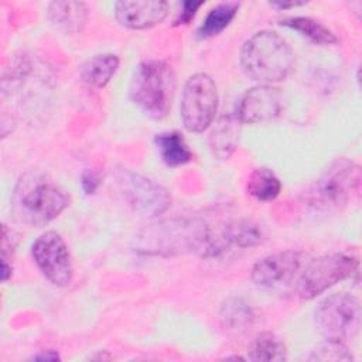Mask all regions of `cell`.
Wrapping results in <instances>:
<instances>
[{
	"mask_svg": "<svg viewBox=\"0 0 362 362\" xmlns=\"http://www.w3.org/2000/svg\"><path fill=\"white\" fill-rule=\"evenodd\" d=\"M209 226L198 218H170L143 228L133 239L136 252L148 256L202 255Z\"/></svg>",
	"mask_w": 362,
	"mask_h": 362,
	"instance_id": "cell-1",
	"label": "cell"
},
{
	"mask_svg": "<svg viewBox=\"0 0 362 362\" xmlns=\"http://www.w3.org/2000/svg\"><path fill=\"white\" fill-rule=\"evenodd\" d=\"M69 205L68 194L48 175L40 171L23 174L11 195L14 218L28 226H44Z\"/></svg>",
	"mask_w": 362,
	"mask_h": 362,
	"instance_id": "cell-2",
	"label": "cell"
},
{
	"mask_svg": "<svg viewBox=\"0 0 362 362\" xmlns=\"http://www.w3.org/2000/svg\"><path fill=\"white\" fill-rule=\"evenodd\" d=\"M239 59L245 74L260 85L284 81L296 64V55L288 42L269 30L249 37L242 45Z\"/></svg>",
	"mask_w": 362,
	"mask_h": 362,
	"instance_id": "cell-3",
	"label": "cell"
},
{
	"mask_svg": "<svg viewBox=\"0 0 362 362\" xmlns=\"http://www.w3.org/2000/svg\"><path fill=\"white\" fill-rule=\"evenodd\" d=\"M177 89V78L164 61H144L132 75L129 98L147 116L163 119L168 115Z\"/></svg>",
	"mask_w": 362,
	"mask_h": 362,
	"instance_id": "cell-4",
	"label": "cell"
},
{
	"mask_svg": "<svg viewBox=\"0 0 362 362\" xmlns=\"http://www.w3.org/2000/svg\"><path fill=\"white\" fill-rule=\"evenodd\" d=\"M361 167L348 160H334L311 185L308 205L318 212H331L345 206L361 188Z\"/></svg>",
	"mask_w": 362,
	"mask_h": 362,
	"instance_id": "cell-5",
	"label": "cell"
},
{
	"mask_svg": "<svg viewBox=\"0 0 362 362\" xmlns=\"http://www.w3.org/2000/svg\"><path fill=\"white\" fill-rule=\"evenodd\" d=\"M218 103V88L208 74L199 72L189 76L180 103V117L185 130L191 133L206 130L215 119Z\"/></svg>",
	"mask_w": 362,
	"mask_h": 362,
	"instance_id": "cell-6",
	"label": "cell"
},
{
	"mask_svg": "<svg viewBox=\"0 0 362 362\" xmlns=\"http://www.w3.org/2000/svg\"><path fill=\"white\" fill-rule=\"evenodd\" d=\"M359 300L348 293H335L325 297L315 308V324L325 339L349 341L361 328Z\"/></svg>",
	"mask_w": 362,
	"mask_h": 362,
	"instance_id": "cell-7",
	"label": "cell"
},
{
	"mask_svg": "<svg viewBox=\"0 0 362 362\" xmlns=\"http://www.w3.org/2000/svg\"><path fill=\"white\" fill-rule=\"evenodd\" d=\"M358 259L345 253H329L310 259L296 281L297 294L303 300L315 298L332 286L351 277L358 270Z\"/></svg>",
	"mask_w": 362,
	"mask_h": 362,
	"instance_id": "cell-8",
	"label": "cell"
},
{
	"mask_svg": "<svg viewBox=\"0 0 362 362\" xmlns=\"http://www.w3.org/2000/svg\"><path fill=\"white\" fill-rule=\"evenodd\" d=\"M115 180L126 202L143 216H158L171 205L170 192L146 175L129 168H119L115 173Z\"/></svg>",
	"mask_w": 362,
	"mask_h": 362,
	"instance_id": "cell-9",
	"label": "cell"
},
{
	"mask_svg": "<svg viewBox=\"0 0 362 362\" xmlns=\"http://www.w3.org/2000/svg\"><path fill=\"white\" fill-rule=\"evenodd\" d=\"M31 255L41 273L58 287H66L72 280V262L68 246L55 230L44 232L31 246Z\"/></svg>",
	"mask_w": 362,
	"mask_h": 362,
	"instance_id": "cell-10",
	"label": "cell"
},
{
	"mask_svg": "<svg viewBox=\"0 0 362 362\" xmlns=\"http://www.w3.org/2000/svg\"><path fill=\"white\" fill-rule=\"evenodd\" d=\"M311 257L300 250H283L257 260L250 272L255 284L264 288H280L297 281Z\"/></svg>",
	"mask_w": 362,
	"mask_h": 362,
	"instance_id": "cell-11",
	"label": "cell"
},
{
	"mask_svg": "<svg viewBox=\"0 0 362 362\" xmlns=\"http://www.w3.org/2000/svg\"><path fill=\"white\" fill-rule=\"evenodd\" d=\"M283 109V95L273 85H257L247 89L240 98L235 115L240 123L255 124L276 119Z\"/></svg>",
	"mask_w": 362,
	"mask_h": 362,
	"instance_id": "cell-12",
	"label": "cell"
},
{
	"mask_svg": "<svg viewBox=\"0 0 362 362\" xmlns=\"http://www.w3.org/2000/svg\"><path fill=\"white\" fill-rule=\"evenodd\" d=\"M263 240V232L257 223L240 219L218 229H209V236L202 257H218L230 247H253Z\"/></svg>",
	"mask_w": 362,
	"mask_h": 362,
	"instance_id": "cell-13",
	"label": "cell"
},
{
	"mask_svg": "<svg viewBox=\"0 0 362 362\" xmlns=\"http://www.w3.org/2000/svg\"><path fill=\"white\" fill-rule=\"evenodd\" d=\"M164 0H122L115 4V17L120 25L130 30H146L160 24L168 14Z\"/></svg>",
	"mask_w": 362,
	"mask_h": 362,
	"instance_id": "cell-14",
	"label": "cell"
},
{
	"mask_svg": "<svg viewBox=\"0 0 362 362\" xmlns=\"http://www.w3.org/2000/svg\"><path fill=\"white\" fill-rule=\"evenodd\" d=\"M242 123L235 113L222 115L209 133V147L215 157L228 160L239 144Z\"/></svg>",
	"mask_w": 362,
	"mask_h": 362,
	"instance_id": "cell-15",
	"label": "cell"
},
{
	"mask_svg": "<svg viewBox=\"0 0 362 362\" xmlns=\"http://www.w3.org/2000/svg\"><path fill=\"white\" fill-rule=\"evenodd\" d=\"M48 18L57 30L75 34L88 21V7L82 1H52L48 4Z\"/></svg>",
	"mask_w": 362,
	"mask_h": 362,
	"instance_id": "cell-16",
	"label": "cell"
},
{
	"mask_svg": "<svg viewBox=\"0 0 362 362\" xmlns=\"http://www.w3.org/2000/svg\"><path fill=\"white\" fill-rule=\"evenodd\" d=\"M120 59L115 54H100L89 58L79 69L81 79L90 88L102 89L113 78Z\"/></svg>",
	"mask_w": 362,
	"mask_h": 362,
	"instance_id": "cell-17",
	"label": "cell"
},
{
	"mask_svg": "<svg viewBox=\"0 0 362 362\" xmlns=\"http://www.w3.org/2000/svg\"><path fill=\"white\" fill-rule=\"evenodd\" d=\"M154 141L161 160L168 167H180L192 160V151L178 132H163L156 136Z\"/></svg>",
	"mask_w": 362,
	"mask_h": 362,
	"instance_id": "cell-18",
	"label": "cell"
},
{
	"mask_svg": "<svg viewBox=\"0 0 362 362\" xmlns=\"http://www.w3.org/2000/svg\"><path fill=\"white\" fill-rule=\"evenodd\" d=\"M255 311L245 300L232 297L228 298L219 311L222 327L229 332H243L255 322Z\"/></svg>",
	"mask_w": 362,
	"mask_h": 362,
	"instance_id": "cell-19",
	"label": "cell"
},
{
	"mask_svg": "<svg viewBox=\"0 0 362 362\" xmlns=\"http://www.w3.org/2000/svg\"><path fill=\"white\" fill-rule=\"evenodd\" d=\"M280 24L300 33L303 37L318 45H334L339 41L328 27L310 17H290L281 20Z\"/></svg>",
	"mask_w": 362,
	"mask_h": 362,
	"instance_id": "cell-20",
	"label": "cell"
},
{
	"mask_svg": "<svg viewBox=\"0 0 362 362\" xmlns=\"http://www.w3.org/2000/svg\"><path fill=\"white\" fill-rule=\"evenodd\" d=\"M246 188L247 194L255 199L269 202L279 197L281 191V182L270 168L259 167L250 173Z\"/></svg>",
	"mask_w": 362,
	"mask_h": 362,
	"instance_id": "cell-21",
	"label": "cell"
},
{
	"mask_svg": "<svg viewBox=\"0 0 362 362\" xmlns=\"http://www.w3.org/2000/svg\"><path fill=\"white\" fill-rule=\"evenodd\" d=\"M238 1H225L215 6L205 17L204 23L197 30L198 38H211L222 33L235 18L239 10Z\"/></svg>",
	"mask_w": 362,
	"mask_h": 362,
	"instance_id": "cell-22",
	"label": "cell"
},
{
	"mask_svg": "<svg viewBox=\"0 0 362 362\" xmlns=\"http://www.w3.org/2000/svg\"><path fill=\"white\" fill-rule=\"evenodd\" d=\"M249 359L281 362L287 359V348L284 342L272 332L259 334L249 346Z\"/></svg>",
	"mask_w": 362,
	"mask_h": 362,
	"instance_id": "cell-23",
	"label": "cell"
},
{
	"mask_svg": "<svg viewBox=\"0 0 362 362\" xmlns=\"http://www.w3.org/2000/svg\"><path fill=\"white\" fill-rule=\"evenodd\" d=\"M310 361H332V362H348L354 361L352 354L346 348L345 342L325 339V342L320 344L310 355Z\"/></svg>",
	"mask_w": 362,
	"mask_h": 362,
	"instance_id": "cell-24",
	"label": "cell"
},
{
	"mask_svg": "<svg viewBox=\"0 0 362 362\" xmlns=\"http://www.w3.org/2000/svg\"><path fill=\"white\" fill-rule=\"evenodd\" d=\"M202 4H204V1H184V3H182V8H181V11L178 13V16H177L174 24H175V25L188 24V23L194 18L197 10H198Z\"/></svg>",
	"mask_w": 362,
	"mask_h": 362,
	"instance_id": "cell-25",
	"label": "cell"
},
{
	"mask_svg": "<svg viewBox=\"0 0 362 362\" xmlns=\"http://www.w3.org/2000/svg\"><path fill=\"white\" fill-rule=\"evenodd\" d=\"M99 184H100L99 173L93 170H85L81 174V187L85 194H93L99 187Z\"/></svg>",
	"mask_w": 362,
	"mask_h": 362,
	"instance_id": "cell-26",
	"label": "cell"
},
{
	"mask_svg": "<svg viewBox=\"0 0 362 362\" xmlns=\"http://www.w3.org/2000/svg\"><path fill=\"white\" fill-rule=\"evenodd\" d=\"M301 4H304V1H288V3H286V1H273V3H270L272 7H276L279 10H286V8L297 7V6H301Z\"/></svg>",
	"mask_w": 362,
	"mask_h": 362,
	"instance_id": "cell-27",
	"label": "cell"
},
{
	"mask_svg": "<svg viewBox=\"0 0 362 362\" xmlns=\"http://www.w3.org/2000/svg\"><path fill=\"white\" fill-rule=\"evenodd\" d=\"M33 359H41V361H55V359H59V355L54 351H47V352H42L40 355H35L33 356Z\"/></svg>",
	"mask_w": 362,
	"mask_h": 362,
	"instance_id": "cell-28",
	"label": "cell"
},
{
	"mask_svg": "<svg viewBox=\"0 0 362 362\" xmlns=\"http://www.w3.org/2000/svg\"><path fill=\"white\" fill-rule=\"evenodd\" d=\"M10 276H11V266L8 264L7 260H3L1 262V280L7 281Z\"/></svg>",
	"mask_w": 362,
	"mask_h": 362,
	"instance_id": "cell-29",
	"label": "cell"
}]
</instances>
